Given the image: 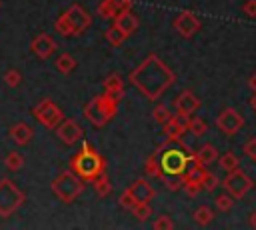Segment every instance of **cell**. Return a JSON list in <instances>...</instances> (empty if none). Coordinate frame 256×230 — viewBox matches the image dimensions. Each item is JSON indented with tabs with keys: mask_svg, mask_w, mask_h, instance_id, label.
Segmentation results:
<instances>
[{
	"mask_svg": "<svg viewBox=\"0 0 256 230\" xmlns=\"http://www.w3.org/2000/svg\"><path fill=\"white\" fill-rule=\"evenodd\" d=\"M174 82L176 74L156 54H148L146 60L130 72V84L136 86L148 100H158Z\"/></svg>",
	"mask_w": 256,
	"mask_h": 230,
	"instance_id": "1",
	"label": "cell"
},
{
	"mask_svg": "<svg viewBox=\"0 0 256 230\" xmlns=\"http://www.w3.org/2000/svg\"><path fill=\"white\" fill-rule=\"evenodd\" d=\"M70 170H74L84 182L92 184L106 172V158L90 142H82V148L70 158Z\"/></svg>",
	"mask_w": 256,
	"mask_h": 230,
	"instance_id": "2",
	"label": "cell"
},
{
	"mask_svg": "<svg viewBox=\"0 0 256 230\" xmlns=\"http://www.w3.org/2000/svg\"><path fill=\"white\" fill-rule=\"evenodd\" d=\"M118 106H120V100L108 96L106 92L94 96L82 110V116L94 126V128H104L118 112Z\"/></svg>",
	"mask_w": 256,
	"mask_h": 230,
	"instance_id": "3",
	"label": "cell"
},
{
	"mask_svg": "<svg viewBox=\"0 0 256 230\" xmlns=\"http://www.w3.org/2000/svg\"><path fill=\"white\" fill-rule=\"evenodd\" d=\"M84 184H86V182H84L74 170H66V172L58 174V176L52 180L50 190H52V194H54L60 202L72 204V202L78 200L80 194L84 192Z\"/></svg>",
	"mask_w": 256,
	"mask_h": 230,
	"instance_id": "4",
	"label": "cell"
},
{
	"mask_svg": "<svg viewBox=\"0 0 256 230\" xmlns=\"http://www.w3.org/2000/svg\"><path fill=\"white\" fill-rule=\"evenodd\" d=\"M24 202H26V194L16 186L14 180L8 178L0 180V218H10L22 208Z\"/></svg>",
	"mask_w": 256,
	"mask_h": 230,
	"instance_id": "5",
	"label": "cell"
},
{
	"mask_svg": "<svg viewBox=\"0 0 256 230\" xmlns=\"http://www.w3.org/2000/svg\"><path fill=\"white\" fill-rule=\"evenodd\" d=\"M32 116L38 124H42L46 130H56L60 126V122L66 118L62 108L54 104L52 98H42L34 108H32Z\"/></svg>",
	"mask_w": 256,
	"mask_h": 230,
	"instance_id": "6",
	"label": "cell"
},
{
	"mask_svg": "<svg viewBox=\"0 0 256 230\" xmlns=\"http://www.w3.org/2000/svg\"><path fill=\"white\" fill-rule=\"evenodd\" d=\"M220 186H222L230 196H234L236 200H240V198H244V196L254 188V182H252V178H250L244 170L236 168V170H232V172H226V178L222 180Z\"/></svg>",
	"mask_w": 256,
	"mask_h": 230,
	"instance_id": "7",
	"label": "cell"
},
{
	"mask_svg": "<svg viewBox=\"0 0 256 230\" xmlns=\"http://www.w3.org/2000/svg\"><path fill=\"white\" fill-rule=\"evenodd\" d=\"M162 132L166 136V142L158 146L160 148H166L168 144H174V142H180L184 138V134L188 132V118L184 116H178V114H172L164 124H162Z\"/></svg>",
	"mask_w": 256,
	"mask_h": 230,
	"instance_id": "8",
	"label": "cell"
},
{
	"mask_svg": "<svg viewBox=\"0 0 256 230\" xmlns=\"http://www.w3.org/2000/svg\"><path fill=\"white\" fill-rule=\"evenodd\" d=\"M216 128L226 136H236L244 128V116L236 108H224L216 118Z\"/></svg>",
	"mask_w": 256,
	"mask_h": 230,
	"instance_id": "9",
	"label": "cell"
},
{
	"mask_svg": "<svg viewBox=\"0 0 256 230\" xmlns=\"http://www.w3.org/2000/svg\"><path fill=\"white\" fill-rule=\"evenodd\" d=\"M172 26H174V30L182 36V38H192L200 28H202V24H200V18L194 14V12H190V10H184V12H180L174 20H172Z\"/></svg>",
	"mask_w": 256,
	"mask_h": 230,
	"instance_id": "10",
	"label": "cell"
},
{
	"mask_svg": "<svg viewBox=\"0 0 256 230\" xmlns=\"http://www.w3.org/2000/svg\"><path fill=\"white\" fill-rule=\"evenodd\" d=\"M56 134H58V138H60L66 146H74L76 142H80V140L84 138L82 126H80L76 120H72V118H64V120L60 122V126L56 128Z\"/></svg>",
	"mask_w": 256,
	"mask_h": 230,
	"instance_id": "11",
	"label": "cell"
},
{
	"mask_svg": "<svg viewBox=\"0 0 256 230\" xmlns=\"http://www.w3.org/2000/svg\"><path fill=\"white\" fill-rule=\"evenodd\" d=\"M56 50H58V42L50 34H38L30 42V52L40 60H48Z\"/></svg>",
	"mask_w": 256,
	"mask_h": 230,
	"instance_id": "12",
	"label": "cell"
},
{
	"mask_svg": "<svg viewBox=\"0 0 256 230\" xmlns=\"http://www.w3.org/2000/svg\"><path fill=\"white\" fill-rule=\"evenodd\" d=\"M172 106L176 108V114H178V116L190 118L202 104H200V100L194 96L192 90H182V92L172 100Z\"/></svg>",
	"mask_w": 256,
	"mask_h": 230,
	"instance_id": "13",
	"label": "cell"
},
{
	"mask_svg": "<svg viewBox=\"0 0 256 230\" xmlns=\"http://www.w3.org/2000/svg\"><path fill=\"white\" fill-rule=\"evenodd\" d=\"M66 14H68L70 22H72L74 28H76V36L84 34V32L92 26V16L88 14V10H86L82 4H72L70 8H66Z\"/></svg>",
	"mask_w": 256,
	"mask_h": 230,
	"instance_id": "14",
	"label": "cell"
},
{
	"mask_svg": "<svg viewBox=\"0 0 256 230\" xmlns=\"http://www.w3.org/2000/svg\"><path fill=\"white\" fill-rule=\"evenodd\" d=\"M130 196L136 200V204H142V202H152L156 198V190L154 186L148 182V178H136L128 188Z\"/></svg>",
	"mask_w": 256,
	"mask_h": 230,
	"instance_id": "15",
	"label": "cell"
},
{
	"mask_svg": "<svg viewBox=\"0 0 256 230\" xmlns=\"http://www.w3.org/2000/svg\"><path fill=\"white\" fill-rule=\"evenodd\" d=\"M10 138L14 140L16 146H28L34 138V128L26 122H16L12 128H10Z\"/></svg>",
	"mask_w": 256,
	"mask_h": 230,
	"instance_id": "16",
	"label": "cell"
},
{
	"mask_svg": "<svg viewBox=\"0 0 256 230\" xmlns=\"http://www.w3.org/2000/svg\"><path fill=\"white\" fill-rule=\"evenodd\" d=\"M114 26H118L126 36H132V34L138 30L140 22H138V16H136L132 10H126V12H120V14L114 18Z\"/></svg>",
	"mask_w": 256,
	"mask_h": 230,
	"instance_id": "17",
	"label": "cell"
},
{
	"mask_svg": "<svg viewBox=\"0 0 256 230\" xmlns=\"http://www.w3.org/2000/svg\"><path fill=\"white\" fill-rule=\"evenodd\" d=\"M102 88H104V92L108 94V96H112V98H116V100H122L124 98V80H122V76L120 74H110L106 80H104V84H102Z\"/></svg>",
	"mask_w": 256,
	"mask_h": 230,
	"instance_id": "18",
	"label": "cell"
},
{
	"mask_svg": "<svg viewBox=\"0 0 256 230\" xmlns=\"http://www.w3.org/2000/svg\"><path fill=\"white\" fill-rule=\"evenodd\" d=\"M144 172H146L148 178H158V180L164 178V172H162V166H160V154H158V150L152 152V154L146 158V162H144Z\"/></svg>",
	"mask_w": 256,
	"mask_h": 230,
	"instance_id": "19",
	"label": "cell"
},
{
	"mask_svg": "<svg viewBox=\"0 0 256 230\" xmlns=\"http://www.w3.org/2000/svg\"><path fill=\"white\" fill-rule=\"evenodd\" d=\"M54 30H56L60 36H66V38L76 36V28H74V24L70 22V18H68L66 12H62V14L56 18V22H54Z\"/></svg>",
	"mask_w": 256,
	"mask_h": 230,
	"instance_id": "20",
	"label": "cell"
},
{
	"mask_svg": "<svg viewBox=\"0 0 256 230\" xmlns=\"http://www.w3.org/2000/svg\"><path fill=\"white\" fill-rule=\"evenodd\" d=\"M76 66H78L76 58H74L72 54H68V52H64V54H60V56L56 58V70H58L60 74H64V76L72 74V72L76 70Z\"/></svg>",
	"mask_w": 256,
	"mask_h": 230,
	"instance_id": "21",
	"label": "cell"
},
{
	"mask_svg": "<svg viewBox=\"0 0 256 230\" xmlns=\"http://www.w3.org/2000/svg\"><path fill=\"white\" fill-rule=\"evenodd\" d=\"M196 158H198L204 166H210V164H214L220 156H218V150H216L212 144H204V146L196 152Z\"/></svg>",
	"mask_w": 256,
	"mask_h": 230,
	"instance_id": "22",
	"label": "cell"
},
{
	"mask_svg": "<svg viewBox=\"0 0 256 230\" xmlns=\"http://www.w3.org/2000/svg\"><path fill=\"white\" fill-rule=\"evenodd\" d=\"M126 38H128V36H126L118 26H110V28L106 30V34H104V40H106L112 48H120Z\"/></svg>",
	"mask_w": 256,
	"mask_h": 230,
	"instance_id": "23",
	"label": "cell"
},
{
	"mask_svg": "<svg viewBox=\"0 0 256 230\" xmlns=\"http://www.w3.org/2000/svg\"><path fill=\"white\" fill-rule=\"evenodd\" d=\"M214 210L210 208V206H200V208H196L194 210V214H192V218H194V222L198 224V226H208V224H212V220H214Z\"/></svg>",
	"mask_w": 256,
	"mask_h": 230,
	"instance_id": "24",
	"label": "cell"
},
{
	"mask_svg": "<svg viewBox=\"0 0 256 230\" xmlns=\"http://www.w3.org/2000/svg\"><path fill=\"white\" fill-rule=\"evenodd\" d=\"M188 132H190L192 136H196V138L204 136V134L208 132L206 120H202L200 116H190V118H188Z\"/></svg>",
	"mask_w": 256,
	"mask_h": 230,
	"instance_id": "25",
	"label": "cell"
},
{
	"mask_svg": "<svg viewBox=\"0 0 256 230\" xmlns=\"http://www.w3.org/2000/svg\"><path fill=\"white\" fill-rule=\"evenodd\" d=\"M92 186H94V190H96V194H98L100 198H106V196L112 194V184H110V178H108L106 172H104L102 176H98V178L92 182Z\"/></svg>",
	"mask_w": 256,
	"mask_h": 230,
	"instance_id": "26",
	"label": "cell"
},
{
	"mask_svg": "<svg viewBox=\"0 0 256 230\" xmlns=\"http://www.w3.org/2000/svg\"><path fill=\"white\" fill-rule=\"evenodd\" d=\"M218 166H220L224 172H232V170L240 168V158H238L236 154H232V152H226V154H222V156L218 158Z\"/></svg>",
	"mask_w": 256,
	"mask_h": 230,
	"instance_id": "27",
	"label": "cell"
},
{
	"mask_svg": "<svg viewBox=\"0 0 256 230\" xmlns=\"http://www.w3.org/2000/svg\"><path fill=\"white\" fill-rule=\"evenodd\" d=\"M4 166L10 170V172H18L22 166H24V156L20 152H8V156L4 158Z\"/></svg>",
	"mask_w": 256,
	"mask_h": 230,
	"instance_id": "28",
	"label": "cell"
},
{
	"mask_svg": "<svg viewBox=\"0 0 256 230\" xmlns=\"http://www.w3.org/2000/svg\"><path fill=\"white\" fill-rule=\"evenodd\" d=\"M130 212H132V216H134L138 222H146V220L152 216V206H150V202H142V204H136Z\"/></svg>",
	"mask_w": 256,
	"mask_h": 230,
	"instance_id": "29",
	"label": "cell"
},
{
	"mask_svg": "<svg viewBox=\"0 0 256 230\" xmlns=\"http://www.w3.org/2000/svg\"><path fill=\"white\" fill-rule=\"evenodd\" d=\"M234 196H230L228 192L226 194H220V196H216V210H220V212H230L232 208H234Z\"/></svg>",
	"mask_w": 256,
	"mask_h": 230,
	"instance_id": "30",
	"label": "cell"
},
{
	"mask_svg": "<svg viewBox=\"0 0 256 230\" xmlns=\"http://www.w3.org/2000/svg\"><path fill=\"white\" fill-rule=\"evenodd\" d=\"M4 84H6L8 88H18V86L22 84V74H20L16 68L8 70V72L4 74Z\"/></svg>",
	"mask_w": 256,
	"mask_h": 230,
	"instance_id": "31",
	"label": "cell"
},
{
	"mask_svg": "<svg viewBox=\"0 0 256 230\" xmlns=\"http://www.w3.org/2000/svg\"><path fill=\"white\" fill-rule=\"evenodd\" d=\"M170 116H172V112H170L168 106H164V104H156L154 110H152V118H154L158 124H164Z\"/></svg>",
	"mask_w": 256,
	"mask_h": 230,
	"instance_id": "32",
	"label": "cell"
},
{
	"mask_svg": "<svg viewBox=\"0 0 256 230\" xmlns=\"http://www.w3.org/2000/svg\"><path fill=\"white\" fill-rule=\"evenodd\" d=\"M222 184V180L216 176V174H212V172H208L206 170V174H204V180H202V186H204V190L206 192H214L218 186Z\"/></svg>",
	"mask_w": 256,
	"mask_h": 230,
	"instance_id": "33",
	"label": "cell"
},
{
	"mask_svg": "<svg viewBox=\"0 0 256 230\" xmlns=\"http://www.w3.org/2000/svg\"><path fill=\"white\" fill-rule=\"evenodd\" d=\"M162 182H164V186H166L170 192H178V190H182V186H184V176H166Z\"/></svg>",
	"mask_w": 256,
	"mask_h": 230,
	"instance_id": "34",
	"label": "cell"
},
{
	"mask_svg": "<svg viewBox=\"0 0 256 230\" xmlns=\"http://www.w3.org/2000/svg\"><path fill=\"white\" fill-rule=\"evenodd\" d=\"M182 190H184L190 198H194V196H198V194L204 190V186H202V182H196V180H184Z\"/></svg>",
	"mask_w": 256,
	"mask_h": 230,
	"instance_id": "35",
	"label": "cell"
},
{
	"mask_svg": "<svg viewBox=\"0 0 256 230\" xmlns=\"http://www.w3.org/2000/svg\"><path fill=\"white\" fill-rule=\"evenodd\" d=\"M152 226H154V230H172V228H174V222H172L170 216L162 214V216H158V218L154 220Z\"/></svg>",
	"mask_w": 256,
	"mask_h": 230,
	"instance_id": "36",
	"label": "cell"
},
{
	"mask_svg": "<svg viewBox=\"0 0 256 230\" xmlns=\"http://www.w3.org/2000/svg\"><path fill=\"white\" fill-rule=\"evenodd\" d=\"M242 152H244L246 158H250L252 162H256V136L250 138V140H246V142L242 144Z\"/></svg>",
	"mask_w": 256,
	"mask_h": 230,
	"instance_id": "37",
	"label": "cell"
},
{
	"mask_svg": "<svg viewBox=\"0 0 256 230\" xmlns=\"http://www.w3.org/2000/svg\"><path fill=\"white\" fill-rule=\"evenodd\" d=\"M118 202H120V206H122V208H126V210H132V208L136 206V200L130 196V192H128V190H124V192L120 194Z\"/></svg>",
	"mask_w": 256,
	"mask_h": 230,
	"instance_id": "38",
	"label": "cell"
},
{
	"mask_svg": "<svg viewBox=\"0 0 256 230\" xmlns=\"http://www.w3.org/2000/svg\"><path fill=\"white\" fill-rule=\"evenodd\" d=\"M242 12L248 16V18H256V0H246L242 4Z\"/></svg>",
	"mask_w": 256,
	"mask_h": 230,
	"instance_id": "39",
	"label": "cell"
},
{
	"mask_svg": "<svg viewBox=\"0 0 256 230\" xmlns=\"http://www.w3.org/2000/svg\"><path fill=\"white\" fill-rule=\"evenodd\" d=\"M248 88H250V90H252V92L256 94V72H254V76H252V78L248 80Z\"/></svg>",
	"mask_w": 256,
	"mask_h": 230,
	"instance_id": "40",
	"label": "cell"
},
{
	"mask_svg": "<svg viewBox=\"0 0 256 230\" xmlns=\"http://www.w3.org/2000/svg\"><path fill=\"white\" fill-rule=\"evenodd\" d=\"M248 222H250V226H252V228H256V210H254V212H250Z\"/></svg>",
	"mask_w": 256,
	"mask_h": 230,
	"instance_id": "41",
	"label": "cell"
},
{
	"mask_svg": "<svg viewBox=\"0 0 256 230\" xmlns=\"http://www.w3.org/2000/svg\"><path fill=\"white\" fill-rule=\"evenodd\" d=\"M250 106H252V110H254V112H256V94H254V96H252V100H250Z\"/></svg>",
	"mask_w": 256,
	"mask_h": 230,
	"instance_id": "42",
	"label": "cell"
},
{
	"mask_svg": "<svg viewBox=\"0 0 256 230\" xmlns=\"http://www.w3.org/2000/svg\"><path fill=\"white\" fill-rule=\"evenodd\" d=\"M0 6H2V0H0Z\"/></svg>",
	"mask_w": 256,
	"mask_h": 230,
	"instance_id": "43",
	"label": "cell"
}]
</instances>
